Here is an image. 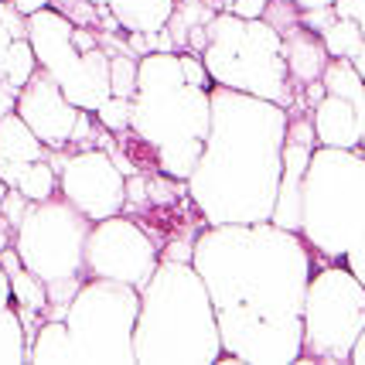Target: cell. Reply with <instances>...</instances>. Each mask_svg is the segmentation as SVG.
<instances>
[{"mask_svg":"<svg viewBox=\"0 0 365 365\" xmlns=\"http://www.w3.org/2000/svg\"><path fill=\"white\" fill-rule=\"evenodd\" d=\"M365 331V284L345 263L311 273L304 297V359L351 362V345ZM301 359V362H304Z\"/></svg>","mask_w":365,"mask_h":365,"instance_id":"cell-9","label":"cell"},{"mask_svg":"<svg viewBox=\"0 0 365 365\" xmlns=\"http://www.w3.org/2000/svg\"><path fill=\"white\" fill-rule=\"evenodd\" d=\"M294 7L297 11H328L334 7V0H294Z\"/></svg>","mask_w":365,"mask_h":365,"instance_id":"cell-31","label":"cell"},{"mask_svg":"<svg viewBox=\"0 0 365 365\" xmlns=\"http://www.w3.org/2000/svg\"><path fill=\"white\" fill-rule=\"evenodd\" d=\"M17 96H21L17 86H11L7 79L0 82V120H4V116H11V113H17Z\"/></svg>","mask_w":365,"mask_h":365,"instance_id":"cell-28","label":"cell"},{"mask_svg":"<svg viewBox=\"0 0 365 365\" xmlns=\"http://www.w3.org/2000/svg\"><path fill=\"white\" fill-rule=\"evenodd\" d=\"M7 304H14V294H11V277L0 263V307H7Z\"/></svg>","mask_w":365,"mask_h":365,"instance_id":"cell-30","label":"cell"},{"mask_svg":"<svg viewBox=\"0 0 365 365\" xmlns=\"http://www.w3.org/2000/svg\"><path fill=\"white\" fill-rule=\"evenodd\" d=\"M225 11H229V14H236V17H246V21H256V17H267L270 0H232Z\"/></svg>","mask_w":365,"mask_h":365,"instance_id":"cell-26","label":"cell"},{"mask_svg":"<svg viewBox=\"0 0 365 365\" xmlns=\"http://www.w3.org/2000/svg\"><path fill=\"white\" fill-rule=\"evenodd\" d=\"M116 21V28L130 34H160L175 17L178 0H103Z\"/></svg>","mask_w":365,"mask_h":365,"instance_id":"cell-16","label":"cell"},{"mask_svg":"<svg viewBox=\"0 0 365 365\" xmlns=\"http://www.w3.org/2000/svg\"><path fill=\"white\" fill-rule=\"evenodd\" d=\"M222 334L225 359L290 365L304 359V297L314 250L273 222L202 225L191 242Z\"/></svg>","mask_w":365,"mask_h":365,"instance_id":"cell-1","label":"cell"},{"mask_svg":"<svg viewBox=\"0 0 365 365\" xmlns=\"http://www.w3.org/2000/svg\"><path fill=\"white\" fill-rule=\"evenodd\" d=\"M17 191L28 198V202H48L58 195V168L51 160H31L24 168V175L17 181Z\"/></svg>","mask_w":365,"mask_h":365,"instance_id":"cell-21","label":"cell"},{"mask_svg":"<svg viewBox=\"0 0 365 365\" xmlns=\"http://www.w3.org/2000/svg\"><path fill=\"white\" fill-rule=\"evenodd\" d=\"M51 150L17 113L0 120V160H45Z\"/></svg>","mask_w":365,"mask_h":365,"instance_id":"cell-17","label":"cell"},{"mask_svg":"<svg viewBox=\"0 0 365 365\" xmlns=\"http://www.w3.org/2000/svg\"><path fill=\"white\" fill-rule=\"evenodd\" d=\"M140 318V290L120 280L89 277L65 311L79 362L133 365V331Z\"/></svg>","mask_w":365,"mask_h":365,"instance_id":"cell-8","label":"cell"},{"mask_svg":"<svg viewBox=\"0 0 365 365\" xmlns=\"http://www.w3.org/2000/svg\"><path fill=\"white\" fill-rule=\"evenodd\" d=\"M34 72H38V55L31 48V38H17L11 45V55H7V82L17 86V89H24Z\"/></svg>","mask_w":365,"mask_h":365,"instance_id":"cell-22","label":"cell"},{"mask_svg":"<svg viewBox=\"0 0 365 365\" xmlns=\"http://www.w3.org/2000/svg\"><path fill=\"white\" fill-rule=\"evenodd\" d=\"M284 34V55H287V72H290V82L297 86H311V82H321L324 68L331 62L328 48L321 41L318 31L304 28L301 21L290 24Z\"/></svg>","mask_w":365,"mask_h":365,"instance_id":"cell-15","label":"cell"},{"mask_svg":"<svg viewBox=\"0 0 365 365\" xmlns=\"http://www.w3.org/2000/svg\"><path fill=\"white\" fill-rule=\"evenodd\" d=\"M334 21V7H328V11H301V24L304 28H311V31H324L328 24Z\"/></svg>","mask_w":365,"mask_h":365,"instance_id":"cell-27","label":"cell"},{"mask_svg":"<svg viewBox=\"0 0 365 365\" xmlns=\"http://www.w3.org/2000/svg\"><path fill=\"white\" fill-rule=\"evenodd\" d=\"M321 41H324V48H328L331 58H349L351 62V58L362 51L365 34H362V28H359L355 17H338L334 14V21L321 31Z\"/></svg>","mask_w":365,"mask_h":365,"instance_id":"cell-20","label":"cell"},{"mask_svg":"<svg viewBox=\"0 0 365 365\" xmlns=\"http://www.w3.org/2000/svg\"><path fill=\"white\" fill-rule=\"evenodd\" d=\"M345 267H349V270L365 284V242L359 246V250H351V253L345 256Z\"/></svg>","mask_w":365,"mask_h":365,"instance_id":"cell-29","label":"cell"},{"mask_svg":"<svg viewBox=\"0 0 365 365\" xmlns=\"http://www.w3.org/2000/svg\"><path fill=\"white\" fill-rule=\"evenodd\" d=\"M311 123H314V137L318 147H338V150H362V130H359V116L355 106L345 96L324 93L318 106L311 110Z\"/></svg>","mask_w":365,"mask_h":365,"instance_id":"cell-14","label":"cell"},{"mask_svg":"<svg viewBox=\"0 0 365 365\" xmlns=\"http://www.w3.org/2000/svg\"><path fill=\"white\" fill-rule=\"evenodd\" d=\"M31 362H79L68 324L62 318H45L31 338Z\"/></svg>","mask_w":365,"mask_h":365,"instance_id":"cell-18","label":"cell"},{"mask_svg":"<svg viewBox=\"0 0 365 365\" xmlns=\"http://www.w3.org/2000/svg\"><path fill=\"white\" fill-rule=\"evenodd\" d=\"M160 246L143 225L130 222L123 215H110L93 222L89 242H86V270L89 277L120 280L130 287H147L160 267Z\"/></svg>","mask_w":365,"mask_h":365,"instance_id":"cell-10","label":"cell"},{"mask_svg":"<svg viewBox=\"0 0 365 365\" xmlns=\"http://www.w3.org/2000/svg\"><path fill=\"white\" fill-rule=\"evenodd\" d=\"M351 362H355V365H365V331L359 334V341L351 345Z\"/></svg>","mask_w":365,"mask_h":365,"instance_id":"cell-32","label":"cell"},{"mask_svg":"<svg viewBox=\"0 0 365 365\" xmlns=\"http://www.w3.org/2000/svg\"><path fill=\"white\" fill-rule=\"evenodd\" d=\"M55 168H58V191L93 222L123 212V205H127V178L106 150L89 147V150H79V154H68Z\"/></svg>","mask_w":365,"mask_h":365,"instance_id":"cell-11","label":"cell"},{"mask_svg":"<svg viewBox=\"0 0 365 365\" xmlns=\"http://www.w3.org/2000/svg\"><path fill=\"white\" fill-rule=\"evenodd\" d=\"M133 351L137 362L212 365L225 359L215 304L191 259L164 256L147 287H140Z\"/></svg>","mask_w":365,"mask_h":365,"instance_id":"cell-4","label":"cell"},{"mask_svg":"<svg viewBox=\"0 0 365 365\" xmlns=\"http://www.w3.org/2000/svg\"><path fill=\"white\" fill-rule=\"evenodd\" d=\"M17 116L38 133V140L45 143L51 154H58V150H65L68 143L76 140V130H79L86 110L68 103L62 86L38 65L31 82L17 96Z\"/></svg>","mask_w":365,"mask_h":365,"instance_id":"cell-12","label":"cell"},{"mask_svg":"<svg viewBox=\"0 0 365 365\" xmlns=\"http://www.w3.org/2000/svg\"><path fill=\"white\" fill-rule=\"evenodd\" d=\"M11 232H14V225L0 215V250H7V246H11Z\"/></svg>","mask_w":365,"mask_h":365,"instance_id":"cell-33","label":"cell"},{"mask_svg":"<svg viewBox=\"0 0 365 365\" xmlns=\"http://www.w3.org/2000/svg\"><path fill=\"white\" fill-rule=\"evenodd\" d=\"M28 38L38 55V65L58 86H65L79 72L82 51L76 48V21L62 14L58 7H41V11L28 14Z\"/></svg>","mask_w":365,"mask_h":365,"instance_id":"cell-13","label":"cell"},{"mask_svg":"<svg viewBox=\"0 0 365 365\" xmlns=\"http://www.w3.org/2000/svg\"><path fill=\"white\" fill-rule=\"evenodd\" d=\"M301 236L314 259L345 263L365 242V154L318 147L304 178Z\"/></svg>","mask_w":365,"mask_h":365,"instance_id":"cell-5","label":"cell"},{"mask_svg":"<svg viewBox=\"0 0 365 365\" xmlns=\"http://www.w3.org/2000/svg\"><path fill=\"white\" fill-rule=\"evenodd\" d=\"M130 113H133V99L110 96V99L96 110V120L106 130H113V133H123V130H130Z\"/></svg>","mask_w":365,"mask_h":365,"instance_id":"cell-24","label":"cell"},{"mask_svg":"<svg viewBox=\"0 0 365 365\" xmlns=\"http://www.w3.org/2000/svg\"><path fill=\"white\" fill-rule=\"evenodd\" d=\"M93 232V219L82 215L68 198L31 202L21 225L14 229V250L21 263L45 280L51 307L48 318H62L79 287L89 280L86 270V242Z\"/></svg>","mask_w":365,"mask_h":365,"instance_id":"cell-7","label":"cell"},{"mask_svg":"<svg viewBox=\"0 0 365 365\" xmlns=\"http://www.w3.org/2000/svg\"><path fill=\"white\" fill-rule=\"evenodd\" d=\"M202 62L215 86H229L239 93L259 96L280 106H294L290 72H287L284 34L267 17H236L219 11L205 21Z\"/></svg>","mask_w":365,"mask_h":365,"instance_id":"cell-6","label":"cell"},{"mask_svg":"<svg viewBox=\"0 0 365 365\" xmlns=\"http://www.w3.org/2000/svg\"><path fill=\"white\" fill-rule=\"evenodd\" d=\"M137 62H140V58H130V55H110L113 96H123V99H133V96H137Z\"/></svg>","mask_w":365,"mask_h":365,"instance_id":"cell-23","label":"cell"},{"mask_svg":"<svg viewBox=\"0 0 365 365\" xmlns=\"http://www.w3.org/2000/svg\"><path fill=\"white\" fill-rule=\"evenodd\" d=\"M28 208H31V202H28L21 191H17V188H7L4 202H0V215L14 225V229L21 225V219H24V212H28Z\"/></svg>","mask_w":365,"mask_h":365,"instance_id":"cell-25","label":"cell"},{"mask_svg":"<svg viewBox=\"0 0 365 365\" xmlns=\"http://www.w3.org/2000/svg\"><path fill=\"white\" fill-rule=\"evenodd\" d=\"M290 110L229 86H212V130L188 185L205 225L270 222Z\"/></svg>","mask_w":365,"mask_h":365,"instance_id":"cell-2","label":"cell"},{"mask_svg":"<svg viewBox=\"0 0 365 365\" xmlns=\"http://www.w3.org/2000/svg\"><path fill=\"white\" fill-rule=\"evenodd\" d=\"M130 130L154 150L160 175L188 181L212 130V89L185 79L181 55L147 51L137 62Z\"/></svg>","mask_w":365,"mask_h":365,"instance_id":"cell-3","label":"cell"},{"mask_svg":"<svg viewBox=\"0 0 365 365\" xmlns=\"http://www.w3.org/2000/svg\"><path fill=\"white\" fill-rule=\"evenodd\" d=\"M0 362L4 365H21L31 362V338L24 328V318L17 307H0Z\"/></svg>","mask_w":365,"mask_h":365,"instance_id":"cell-19","label":"cell"}]
</instances>
